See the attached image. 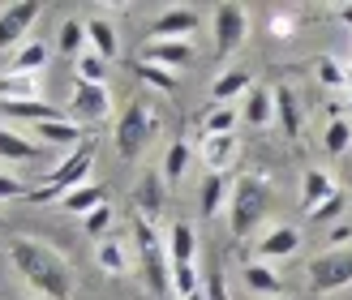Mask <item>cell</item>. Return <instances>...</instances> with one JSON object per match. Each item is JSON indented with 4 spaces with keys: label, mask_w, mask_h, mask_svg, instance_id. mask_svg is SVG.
I'll return each instance as SVG.
<instances>
[{
    "label": "cell",
    "mask_w": 352,
    "mask_h": 300,
    "mask_svg": "<svg viewBox=\"0 0 352 300\" xmlns=\"http://www.w3.org/2000/svg\"><path fill=\"white\" fill-rule=\"evenodd\" d=\"M9 262L22 275V284L30 292H39L43 300H69L74 296V266L60 249H52L39 236H13L9 240Z\"/></svg>",
    "instance_id": "1"
},
{
    "label": "cell",
    "mask_w": 352,
    "mask_h": 300,
    "mask_svg": "<svg viewBox=\"0 0 352 300\" xmlns=\"http://www.w3.org/2000/svg\"><path fill=\"white\" fill-rule=\"evenodd\" d=\"M129 232H133V249H138V262H142V275H146L151 296L168 300V296H172V262H168V240L155 236V223H146L142 215H133V219H129Z\"/></svg>",
    "instance_id": "2"
},
{
    "label": "cell",
    "mask_w": 352,
    "mask_h": 300,
    "mask_svg": "<svg viewBox=\"0 0 352 300\" xmlns=\"http://www.w3.org/2000/svg\"><path fill=\"white\" fill-rule=\"evenodd\" d=\"M91 168H95V137H86V142L69 150L65 163L52 172L39 189H30L26 198H30L34 206H39V202H60L65 193H74V189H82V185H91Z\"/></svg>",
    "instance_id": "3"
},
{
    "label": "cell",
    "mask_w": 352,
    "mask_h": 300,
    "mask_svg": "<svg viewBox=\"0 0 352 300\" xmlns=\"http://www.w3.org/2000/svg\"><path fill=\"white\" fill-rule=\"evenodd\" d=\"M155 137H160V116H155L151 99H133L116 120V154L125 159V163H133Z\"/></svg>",
    "instance_id": "4"
},
{
    "label": "cell",
    "mask_w": 352,
    "mask_h": 300,
    "mask_svg": "<svg viewBox=\"0 0 352 300\" xmlns=\"http://www.w3.org/2000/svg\"><path fill=\"white\" fill-rule=\"evenodd\" d=\"M267 202L271 193L262 181H254V176H245V181L232 185V202H228V227H232V236L245 240L254 236V227L262 223V215H267Z\"/></svg>",
    "instance_id": "5"
},
{
    "label": "cell",
    "mask_w": 352,
    "mask_h": 300,
    "mask_svg": "<svg viewBox=\"0 0 352 300\" xmlns=\"http://www.w3.org/2000/svg\"><path fill=\"white\" fill-rule=\"evenodd\" d=\"M305 275H309V288L322 292V296L348 288L352 284V244H348V249H327V253H318L305 266Z\"/></svg>",
    "instance_id": "6"
},
{
    "label": "cell",
    "mask_w": 352,
    "mask_h": 300,
    "mask_svg": "<svg viewBox=\"0 0 352 300\" xmlns=\"http://www.w3.org/2000/svg\"><path fill=\"white\" fill-rule=\"evenodd\" d=\"M245 34H250V13H245V5H236V0L219 5L215 9V51L219 56H232L245 43Z\"/></svg>",
    "instance_id": "7"
},
{
    "label": "cell",
    "mask_w": 352,
    "mask_h": 300,
    "mask_svg": "<svg viewBox=\"0 0 352 300\" xmlns=\"http://www.w3.org/2000/svg\"><path fill=\"white\" fill-rule=\"evenodd\" d=\"M39 13H43L39 0H13V5L0 9V51H9L13 43H22L26 30L39 22Z\"/></svg>",
    "instance_id": "8"
},
{
    "label": "cell",
    "mask_w": 352,
    "mask_h": 300,
    "mask_svg": "<svg viewBox=\"0 0 352 300\" xmlns=\"http://www.w3.org/2000/svg\"><path fill=\"white\" fill-rule=\"evenodd\" d=\"M142 65H160L168 73H176V69L193 65V43L189 39H151L142 47Z\"/></svg>",
    "instance_id": "9"
},
{
    "label": "cell",
    "mask_w": 352,
    "mask_h": 300,
    "mask_svg": "<svg viewBox=\"0 0 352 300\" xmlns=\"http://www.w3.org/2000/svg\"><path fill=\"white\" fill-rule=\"evenodd\" d=\"M164 202H168V181H164V172H142V181H138V189H133L138 215H142L146 223H155V219L164 215Z\"/></svg>",
    "instance_id": "10"
},
{
    "label": "cell",
    "mask_w": 352,
    "mask_h": 300,
    "mask_svg": "<svg viewBox=\"0 0 352 300\" xmlns=\"http://www.w3.org/2000/svg\"><path fill=\"white\" fill-rule=\"evenodd\" d=\"M74 116L78 120H103L112 112V95H108V86H91V82H78L74 86Z\"/></svg>",
    "instance_id": "11"
},
{
    "label": "cell",
    "mask_w": 352,
    "mask_h": 300,
    "mask_svg": "<svg viewBox=\"0 0 352 300\" xmlns=\"http://www.w3.org/2000/svg\"><path fill=\"white\" fill-rule=\"evenodd\" d=\"M193 30H198V9H185V5L164 9V13L151 22V34H155V39H189Z\"/></svg>",
    "instance_id": "12"
},
{
    "label": "cell",
    "mask_w": 352,
    "mask_h": 300,
    "mask_svg": "<svg viewBox=\"0 0 352 300\" xmlns=\"http://www.w3.org/2000/svg\"><path fill=\"white\" fill-rule=\"evenodd\" d=\"M193 253H198V232H193V223L176 219L168 227V262L172 266H193Z\"/></svg>",
    "instance_id": "13"
},
{
    "label": "cell",
    "mask_w": 352,
    "mask_h": 300,
    "mask_svg": "<svg viewBox=\"0 0 352 300\" xmlns=\"http://www.w3.org/2000/svg\"><path fill=\"white\" fill-rule=\"evenodd\" d=\"M236 154H241V142L232 133H228V137H202V159H206L210 176H223L228 168L236 163Z\"/></svg>",
    "instance_id": "14"
},
{
    "label": "cell",
    "mask_w": 352,
    "mask_h": 300,
    "mask_svg": "<svg viewBox=\"0 0 352 300\" xmlns=\"http://www.w3.org/2000/svg\"><path fill=\"white\" fill-rule=\"evenodd\" d=\"M34 137H39V142H47V146H82V142H86L82 125H78V120H69V116L34 125Z\"/></svg>",
    "instance_id": "15"
},
{
    "label": "cell",
    "mask_w": 352,
    "mask_h": 300,
    "mask_svg": "<svg viewBox=\"0 0 352 300\" xmlns=\"http://www.w3.org/2000/svg\"><path fill=\"white\" fill-rule=\"evenodd\" d=\"M254 91V78L245 73V69H228V73L215 78V86H210V99L219 103V108H232V99L250 95Z\"/></svg>",
    "instance_id": "16"
},
{
    "label": "cell",
    "mask_w": 352,
    "mask_h": 300,
    "mask_svg": "<svg viewBox=\"0 0 352 300\" xmlns=\"http://www.w3.org/2000/svg\"><path fill=\"white\" fill-rule=\"evenodd\" d=\"M39 154H43L39 142H30V137H22L17 129L0 125V159H9V163H34Z\"/></svg>",
    "instance_id": "17"
},
{
    "label": "cell",
    "mask_w": 352,
    "mask_h": 300,
    "mask_svg": "<svg viewBox=\"0 0 352 300\" xmlns=\"http://www.w3.org/2000/svg\"><path fill=\"white\" fill-rule=\"evenodd\" d=\"M327 198H336V176H331L327 168H309L305 181H301V206L314 210V206H322Z\"/></svg>",
    "instance_id": "18"
},
{
    "label": "cell",
    "mask_w": 352,
    "mask_h": 300,
    "mask_svg": "<svg viewBox=\"0 0 352 300\" xmlns=\"http://www.w3.org/2000/svg\"><path fill=\"white\" fill-rule=\"evenodd\" d=\"M39 99V73H0V103Z\"/></svg>",
    "instance_id": "19"
},
{
    "label": "cell",
    "mask_w": 352,
    "mask_h": 300,
    "mask_svg": "<svg viewBox=\"0 0 352 300\" xmlns=\"http://www.w3.org/2000/svg\"><path fill=\"white\" fill-rule=\"evenodd\" d=\"M275 116L284 137H301V103H296L292 86H275Z\"/></svg>",
    "instance_id": "20"
},
{
    "label": "cell",
    "mask_w": 352,
    "mask_h": 300,
    "mask_svg": "<svg viewBox=\"0 0 352 300\" xmlns=\"http://www.w3.org/2000/svg\"><path fill=\"white\" fill-rule=\"evenodd\" d=\"M296 249H301V232L296 227H271L258 240V257H292Z\"/></svg>",
    "instance_id": "21"
},
{
    "label": "cell",
    "mask_w": 352,
    "mask_h": 300,
    "mask_svg": "<svg viewBox=\"0 0 352 300\" xmlns=\"http://www.w3.org/2000/svg\"><path fill=\"white\" fill-rule=\"evenodd\" d=\"M95 206H108V189H103V185H82V189H74V193H65V198H60V210H69V215H91V210Z\"/></svg>",
    "instance_id": "22"
},
{
    "label": "cell",
    "mask_w": 352,
    "mask_h": 300,
    "mask_svg": "<svg viewBox=\"0 0 352 300\" xmlns=\"http://www.w3.org/2000/svg\"><path fill=\"white\" fill-rule=\"evenodd\" d=\"M86 43H91V51H99L103 60H112L120 51V34L108 17H91V22H86Z\"/></svg>",
    "instance_id": "23"
},
{
    "label": "cell",
    "mask_w": 352,
    "mask_h": 300,
    "mask_svg": "<svg viewBox=\"0 0 352 300\" xmlns=\"http://www.w3.org/2000/svg\"><path fill=\"white\" fill-rule=\"evenodd\" d=\"M241 116L250 120L254 129H267V125H271V116H275V91H267V86H254V91L245 95Z\"/></svg>",
    "instance_id": "24"
},
{
    "label": "cell",
    "mask_w": 352,
    "mask_h": 300,
    "mask_svg": "<svg viewBox=\"0 0 352 300\" xmlns=\"http://www.w3.org/2000/svg\"><path fill=\"white\" fill-rule=\"evenodd\" d=\"M228 202H232V181H228V172L223 176H206V185H202V215L206 219H219V210H228Z\"/></svg>",
    "instance_id": "25"
},
{
    "label": "cell",
    "mask_w": 352,
    "mask_h": 300,
    "mask_svg": "<svg viewBox=\"0 0 352 300\" xmlns=\"http://www.w3.org/2000/svg\"><path fill=\"white\" fill-rule=\"evenodd\" d=\"M0 112H5L9 120H26V125H43V120H60L65 112L52 108V103L43 99H30V103H0Z\"/></svg>",
    "instance_id": "26"
},
{
    "label": "cell",
    "mask_w": 352,
    "mask_h": 300,
    "mask_svg": "<svg viewBox=\"0 0 352 300\" xmlns=\"http://www.w3.org/2000/svg\"><path fill=\"white\" fill-rule=\"evenodd\" d=\"M95 262H99L103 275H125V270H129V249H125L116 236H103L99 249H95Z\"/></svg>",
    "instance_id": "27"
},
{
    "label": "cell",
    "mask_w": 352,
    "mask_h": 300,
    "mask_svg": "<svg viewBox=\"0 0 352 300\" xmlns=\"http://www.w3.org/2000/svg\"><path fill=\"white\" fill-rule=\"evenodd\" d=\"M43 65H47V43H22V47L9 56L5 73H39Z\"/></svg>",
    "instance_id": "28"
},
{
    "label": "cell",
    "mask_w": 352,
    "mask_h": 300,
    "mask_svg": "<svg viewBox=\"0 0 352 300\" xmlns=\"http://www.w3.org/2000/svg\"><path fill=\"white\" fill-rule=\"evenodd\" d=\"M245 284H250L254 292H262V296H279V292H284V279H279L267 262H250V266H245Z\"/></svg>",
    "instance_id": "29"
},
{
    "label": "cell",
    "mask_w": 352,
    "mask_h": 300,
    "mask_svg": "<svg viewBox=\"0 0 352 300\" xmlns=\"http://www.w3.org/2000/svg\"><path fill=\"white\" fill-rule=\"evenodd\" d=\"M236 120H241L236 108H219V103H215V108L202 116V133H206V137H228V133L236 129Z\"/></svg>",
    "instance_id": "30"
},
{
    "label": "cell",
    "mask_w": 352,
    "mask_h": 300,
    "mask_svg": "<svg viewBox=\"0 0 352 300\" xmlns=\"http://www.w3.org/2000/svg\"><path fill=\"white\" fill-rule=\"evenodd\" d=\"M133 73H138V82H146L151 91H160V95H176V86H181L176 73H168V69H160V65H142V60H138Z\"/></svg>",
    "instance_id": "31"
},
{
    "label": "cell",
    "mask_w": 352,
    "mask_h": 300,
    "mask_svg": "<svg viewBox=\"0 0 352 300\" xmlns=\"http://www.w3.org/2000/svg\"><path fill=\"white\" fill-rule=\"evenodd\" d=\"M56 47L65 51V56H82L86 51V22H78V17H69V22H60V39H56Z\"/></svg>",
    "instance_id": "32"
},
{
    "label": "cell",
    "mask_w": 352,
    "mask_h": 300,
    "mask_svg": "<svg viewBox=\"0 0 352 300\" xmlns=\"http://www.w3.org/2000/svg\"><path fill=\"white\" fill-rule=\"evenodd\" d=\"M189 159H193V154H189L185 142H172V146H168V154H164V181H168V185H181V181H185Z\"/></svg>",
    "instance_id": "33"
},
{
    "label": "cell",
    "mask_w": 352,
    "mask_h": 300,
    "mask_svg": "<svg viewBox=\"0 0 352 300\" xmlns=\"http://www.w3.org/2000/svg\"><path fill=\"white\" fill-rule=\"evenodd\" d=\"M348 146H352V125H348L344 116H336V120L322 129V150H327V154H348Z\"/></svg>",
    "instance_id": "34"
},
{
    "label": "cell",
    "mask_w": 352,
    "mask_h": 300,
    "mask_svg": "<svg viewBox=\"0 0 352 300\" xmlns=\"http://www.w3.org/2000/svg\"><path fill=\"white\" fill-rule=\"evenodd\" d=\"M103 78H108V60L99 56V51L86 47L78 56V82H91V86H103Z\"/></svg>",
    "instance_id": "35"
},
{
    "label": "cell",
    "mask_w": 352,
    "mask_h": 300,
    "mask_svg": "<svg viewBox=\"0 0 352 300\" xmlns=\"http://www.w3.org/2000/svg\"><path fill=\"white\" fill-rule=\"evenodd\" d=\"M344 210H348V193L344 189H336V198H327L322 206H314V210H305L309 215V223H336V219H344Z\"/></svg>",
    "instance_id": "36"
},
{
    "label": "cell",
    "mask_w": 352,
    "mask_h": 300,
    "mask_svg": "<svg viewBox=\"0 0 352 300\" xmlns=\"http://www.w3.org/2000/svg\"><path fill=\"white\" fill-rule=\"evenodd\" d=\"M193 292H202L198 270H193V266H172V296L185 300V296H193Z\"/></svg>",
    "instance_id": "37"
},
{
    "label": "cell",
    "mask_w": 352,
    "mask_h": 300,
    "mask_svg": "<svg viewBox=\"0 0 352 300\" xmlns=\"http://www.w3.org/2000/svg\"><path fill=\"white\" fill-rule=\"evenodd\" d=\"M108 223H112V206H95L91 215L82 219V227H86V232H91L95 240H103V236H108Z\"/></svg>",
    "instance_id": "38"
},
{
    "label": "cell",
    "mask_w": 352,
    "mask_h": 300,
    "mask_svg": "<svg viewBox=\"0 0 352 300\" xmlns=\"http://www.w3.org/2000/svg\"><path fill=\"white\" fill-rule=\"evenodd\" d=\"M314 69H318V82H322V86H344V82H348V73L340 69V60H331V56H322Z\"/></svg>",
    "instance_id": "39"
},
{
    "label": "cell",
    "mask_w": 352,
    "mask_h": 300,
    "mask_svg": "<svg viewBox=\"0 0 352 300\" xmlns=\"http://www.w3.org/2000/svg\"><path fill=\"white\" fill-rule=\"evenodd\" d=\"M9 198H26V185L13 172H0V202H9Z\"/></svg>",
    "instance_id": "40"
},
{
    "label": "cell",
    "mask_w": 352,
    "mask_h": 300,
    "mask_svg": "<svg viewBox=\"0 0 352 300\" xmlns=\"http://www.w3.org/2000/svg\"><path fill=\"white\" fill-rule=\"evenodd\" d=\"M206 300H232V296H228V279L219 270L206 275Z\"/></svg>",
    "instance_id": "41"
},
{
    "label": "cell",
    "mask_w": 352,
    "mask_h": 300,
    "mask_svg": "<svg viewBox=\"0 0 352 300\" xmlns=\"http://www.w3.org/2000/svg\"><path fill=\"white\" fill-rule=\"evenodd\" d=\"M348 240H352V227L340 223V227H331V232H327V249H348Z\"/></svg>",
    "instance_id": "42"
},
{
    "label": "cell",
    "mask_w": 352,
    "mask_h": 300,
    "mask_svg": "<svg viewBox=\"0 0 352 300\" xmlns=\"http://www.w3.org/2000/svg\"><path fill=\"white\" fill-rule=\"evenodd\" d=\"M340 22H348V26H352V5H344V9H340Z\"/></svg>",
    "instance_id": "43"
},
{
    "label": "cell",
    "mask_w": 352,
    "mask_h": 300,
    "mask_svg": "<svg viewBox=\"0 0 352 300\" xmlns=\"http://www.w3.org/2000/svg\"><path fill=\"white\" fill-rule=\"evenodd\" d=\"M185 300H206V288H202V292H193V296H185Z\"/></svg>",
    "instance_id": "44"
},
{
    "label": "cell",
    "mask_w": 352,
    "mask_h": 300,
    "mask_svg": "<svg viewBox=\"0 0 352 300\" xmlns=\"http://www.w3.org/2000/svg\"><path fill=\"white\" fill-rule=\"evenodd\" d=\"M348 108H352V103H348Z\"/></svg>",
    "instance_id": "45"
}]
</instances>
